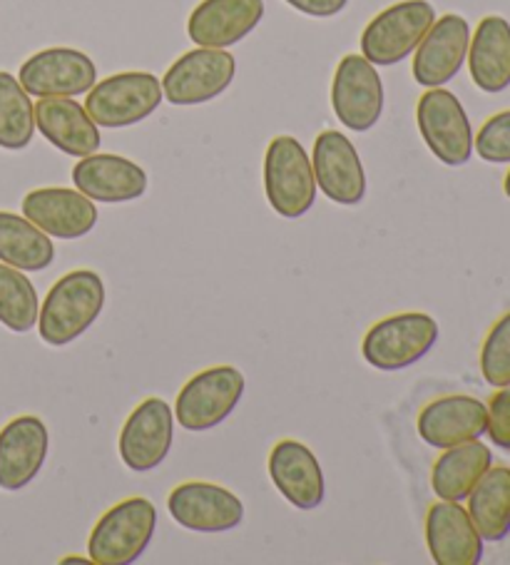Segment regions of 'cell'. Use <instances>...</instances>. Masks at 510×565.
I'll use <instances>...</instances> for the list:
<instances>
[{
  "instance_id": "6da1fadb",
  "label": "cell",
  "mask_w": 510,
  "mask_h": 565,
  "mask_svg": "<svg viewBox=\"0 0 510 565\" xmlns=\"http://www.w3.org/2000/svg\"><path fill=\"white\" fill-rule=\"evenodd\" d=\"M105 281L95 269H73L45 295L38 315V334L47 347H67L81 339L105 309Z\"/></svg>"
},
{
  "instance_id": "7a4b0ae2",
  "label": "cell",
  "mask_w": 510,
  "mask_h": 565,
  "mask_svg": "<svg viewBox=\"0 0 510 565\" xmlns=\"http://www.w3.org/2000/svg\"><path fill=\"white\" fill-rule=\"evenodd\" d=\"M157 509L150 499L132 495L107 509L87 539V558L95 565H132L150 548Z\"/></svg>"
},
{
  "instance_id": "3957f363",
  "label": "cell",
  "mask_w": 510,
  "mask_h": 565,
  "mask_svg": "<svg viewBox=\"0 0 510 565\" xmlns=\"http://www.w3.org/2000/svg\"><path fill=\"white\" fill-rule=\"evenodd\" d=\"M438 337V321L426 311H399L369 327L361 356L379 372H401L431 354Z\"/></svg>"
},
{
  "instance_id": "277c9868",
  "label": "cell",
  "mask_w": 510,
  "mask_h": 565,
  "mask_svg": "<svg viewBox=\"0 0 510 565\" xmlns=\"http://www.w3.org/2000/svg\"><path fill=\"white\" fill-rule=\"evenodd\" d=\"M317 178L304 145L291 135L274 138L264 154V194L284 220H299L317 202Z\"/></svg>"
},
{
  "instance_id": "5b68a950",
  "label": "cell",
  "mask_w": 510,
  "mask_h": 565,
  "mask_svg": "<svg viewBox=\"0 0 510 565\" xmlns=\"http://www.w3.org/2000/svg\"><path fill=\"white\" fill-rule=\"evenodd\" d=\"M247 379L237 366H210L180 388L174 418L190 434H204L227 422L240 406Z\"/></svg>"
},
{
  "instance_id": "8992f818",
  "label": "cell",
  "mask_w": 510,
  "mask_h": 565,
  "mask_svg": "<svg viewBox=\"0 0 510 565\" xmlns=\"http://www.w3.org/2000/svg\"><path fill=\"white\" fill-rule=\"evenodd\" d=\"M162 83L152 73L127 71L95 83L85 97V110L97 128H132L162 105Z\"/></svg>"
},
{
  "instance_id": "52a82bcc",
  "label": "cell",
  "mask_w": 510,
  "mask_h": 565,
  "mask_svg": "<svg viewBox=\"0 0 510 565\" xmlns=\"http://www.w3.org/2000/svg\"><path fill=\"white\" fill-rule=\"evenodd\" d=\"M434 21L436 11L428 0H401L389 6L361 33V55L376 67L406 61L408 55H414Z\"/></svg>"
},
{
  "instance_id": "ba28073f",
  "label": "cell",
  "mask_w": 510,
  "mask_h": 565,
  "mask_svg": "<svg viewBox=\"0 0 510 565\" xmlns=\"http://www.w3.org/2000/svg\"><path fill=\"white\" fill-rule=\"evenodd\" d=\"M418 132L426 148L448 168H464L474 158V125L458 97L446 87H428L416 105Z\"/></svg>"
},
{
  "instance_id": "9c48e42d",
  "label": "cell",
  "mask_w": 510,
  "mask_h": 565,
  "mask_svg": "<svg viewBox=\"0 0 510 565\" xmlns=\"http://www.w3.org/2000/svg\"><path fill=\"white\" fill-rule=\"evenodd\" d=\"M237 75V61L222 47H194L180 55L162 77L164 100L180 107L202 105L220 97Z\"/></svg>"
},
{
  "instance_id": "30bf717a",
  "label": "cell",
  "mask_w": 510,
  "mask_h": 565,
  "mask_svg": "<svg viewBox=\"0 0 510 565\" xmlns=\"http://www.w3.org/2000/svg\"><path fill=\"white\" fill-rule=\"evenodd\" d=\"M331 107L351 132H369L384 113V83L376 65L364 55L349 53L339 61L331 81Z\"/></svg>"
},
{
  "instance_id": "8fae6325",
  "label": "cell",
  "mask_w": 510,
  "mask_h": 565,
  "mask_svg": "<svg viewBox=\"0 0 510 565\" xmlns=\"http://www.w3.org/2000/svg\"><path fill=\"white\" fill-rule=\"evenodd\" d=\"M174 444V412L160 396H150L132 408L120 428V459L127 471L150 473L162 466Z\"/></svg>"
},
{
  "instance_id": "7c38bea8",
  "label": "cell",
  "mask_w": 510,
  "mask_h": 565,
  "mask_svg": "<svg viewBox=\"0 0 510 565\" xmlns=\"http://www.w3.org/2000/svg\"><path fill=\"white\" fill-rule=\"evenodd\" d=\"M172 521L192 533H227L244 521V503L237 493L210 481H184L167 495Z\"/></svg>"
},
{
  "instance_id": "4fadbf2b",
  "label": "cell",
  "mask_w": 510,
  "mask_h": 565,
  "mask_svg": "<svg viewBox=\"0 0 510 565\" xmlns=\"http://www.w3.org/2000/svg\"><path fill=\"white\" fill-rule=\"evenodd\" d=\"M311 168L314 178H317V188L327 200L341 204V207H357L359 202H364V162H361L359 150L344 132L323 130L314 140Z\"/></svg>"
},
{
  "instance_id": "5bb4252c",
  "label": "cell",
  "mask_w": 510,
  "mask_h": 565,
  "mask_svg": "<svg viewBox=\"0 0 510 565\" xmlns=\"http://www.w3.org/2000/svg\"><path fill=\"white\" fill-rule=\"evenodd\" d=\"M18 81L35 97H77L97 83V67L91 55L75 47H47L28 57Z\"/></svg>"
},
{
  "instance_id": "9a60e30c",
  "label": "cell",
  "mask_w": 510,
  "mask_h": 565,
  "mask_svg": "<svg viewBox=\"0 0 510 565\" xmlns=\"http://www.w3.org/2000/svg\"><path fill=\"white\" fill-rule=\"evenodd\" d=\"M470 43V25L464 15L446 13L434 21L414 51V81L421 87H444L460 73Z\"/></svg>"
},
{
  "instance_id": "2e32d148",
  "label": "cell",
  "mask_w": 510,
  "mask_h": 565,
  "mask_svg": "<svg viewBox=\"0 0 510 565\" xmlns=\"http://www.w3.org/2000/svg\"><path fill=\"white\" fill-rule=\"evenodd\" d=\"M488 406L470 394L438 396L421 408L416 431L431 448L460 446L486 436Z\"/></svg>"
},
{
  "instance_id": "e0dca14e",
  "label": "cell",
  "mask_w": 510,
  "mask_h": 565,
  "mask_svg": "<svg viewBox=\"0 0 510 565\" xmlns=\"http://www.w3.org/2000/svg\"><path fill=\"white\" fill-rule=\"evenodd\" d=\"M51 434L43 418L33 414L18 416L0 428V489L23 491L43 471Z\"/></svg>"
},
{
  "instance_id": "ac0fdd59",
  "label": "cell",
  "mask_w": 510,
  "mask_h": 565,
  "mask_svg": "<svg viewBox=\"0 0 510 565\" xmlns=\"http://www.w3.org/2000/svg\"><path fill=\"white\" fill-rule=\"evenodd\" d=\"M267 471L274 489L281 499L299 511H314L323 503L327 495V481L317 456L311 448L294 438H281L272 446Z\"/></svg>"
},
{
  "instance_id": "d6986e66",
  "label": "cell",
  "mask_w": 510,
  "mask_h": 565,
  "mask_svg": "<svg viewBox=\"0 0 510 565\" xmlns=\"http://www.w3.org/2000/svg\"><path fill=\"white\" fill-rule=\"evenodd\" d=\"M23 214L53 239H81L97 224V207L81 190L41 188L23 198Z\"/></svg>"
},
{
  "instance_id": "ffe728a7",
  "label": "cell",
  "mask_w": 510,
  "mask_h": 565,
  "mask_svg": "<svg viewBox=\"0 0 510 565\" xmlns=\"http://www.w3.org/2000/svg\"><path fill=\"white\" fill-rule=\"evenodd\" d=\"M484 539L464 503L436 501L426 511V545L438 565H478L484 561Z\"/></svg>"
},
{
  "instance_id": "44dd1931",
  "label": "cell",
  "mask_w": 510,
  "mask_h": 565,
  "mask_svg": "<svg viewBox=\"0 0 510 565\" xmlns=\"http://www.w3.org/2000/svg\"><path fill=\"white\" fill-rule=\"evenodd\" d=\"M75 190L103 204H123L140 200L147 192V172L123 154L93 152L73 168Z\"/></svg>"
},
{
  "instance_id": "7402d4cb",
  "label": "cell",
  "mask_w": 510,
  "mask_h": 565,
  "mask_svg": "<svg viewBox=\"0 0 510 565\" xmlns=\"http://www.w3.org/2000/svg\"><path fill=\"white\" fill-rule=\"evenodd\" d=\"M264 18V0H202L188 21V35L200 47L242 43Z\"/></svg>"
},
{
  "instance_id": "603a6c76",
  "label": "cell",
  "mask_w": 510,
  "mask_h": 565,
  "mask_svg": "<svg viewBox=\"0 0 510 565\" xmlns=\"http://www.w3.org/2000/svg\"><path fill=\"white\" fill-rule=\"evenodd\" d=\"M35 128L55 150L71 158H87L100 150V128L87 115L85 105L73 97H41L35 105Z\"/></svg>"
},
{
  "instance_id": "cb8c5ba5",
  "label": "cell",
  "mask_w": 510,
  "mask_h": 565,
  "mask_svg": "<svg viewBox=\"0 0 510 565\" xmlns=\"http://www.w3.org/2000/svg\"><path fill=\"white\" fill-rule=\"evenodd\" d=\"M470 81L488 95L510 87V23L503 15H486L470 33L468 43Z\"/></svg>"
},
{
  "instance_id": "d4e9b609",
  "label": "cell",
  "mask_w": 510,
  "mask_h": 565,
  "mask_svg": "<svg viewBox=\"0 0 510 565\" xmlns=\"http://www.w3.org/2000/svg\"><path fill=\"white\" fill-rule=\"evenodd\" d=\"M493 466V451L480 441L444 448L431 469V489L440 501L464 503L474 486Z\"/></svg>"
},
{
  "instance_id": "484cf974",
  "label": "cell",
  "mask_w": 510,
  "mask_h": 565,
  "mask_svg": "<svg viewBox=\"0 0 510 565\" xmlns=\"http://www.w3.org/2000/svg\"><path fill=\"white\" fill-rule=\"evenodd\" d=\"M466 511L476 523L480 539L488 543L506 541L510 535V469L490 466L466 499Z\"/></svg>"
},
{
  "instance_id": "4316f807",
  "label": "cell",
  "mask_w": 510,
  "mask_h": 565,
  "mask_svg": "<svg viewBox=\"0 0 510 565\" xmlns=\"http://www.w3.org/2000/svg\"><path fill=\"white\" fill-rule=\"evenodd\" d=\"M0 262L21 271H43L55 262L53 237L25 214L0 210Z\"/></svg>"
},
{
  "instance_id": "83f0119b",
  "label": "cell",
  "mask_w": 510,
  "mask_h": 565,
  "mask_svg": "<svg viewBox=\"0 0 510 565\" xmlns=\"http://www.w3.org/2000/svg\"><path fill=\"white\" fill-rule=\"evenodd\" d=\"M35 135V105L15 75L0 71V148L25 150Z\"/></svg>"
},
{
  "instance_id": "f1b7e54d",
  "label": "cell",
  "mask_w": 510,
  "mask_h": 565,
  "mask_svg": "<svg viewBox=\"0 0 510 565\" xmlns=\"http://www.w3.org/2000/svg\"><path fill=\"white\" fill-rule=\"evenodd\" d=\"M41 315V299L25 271L0 262V324L13 334L35 329Z\"/></svg>"
},
{
  "instance_id": "f546056e",
  "label": "cell",
  "mask_w": 510,
  "mask_h": 565,
  "mask_svg": "<svg viewBox=\"0 0 510 565\" xmlns=\"http://www.w3.org/2000/svg\"><path fill=\"white\" fill-rule=\"evenodd\" d=\"M478 366L488 386L500 388L510 384V311L496 319V324L488 329L484 344H480Z\"/></svg>"
},
{
  "instance_id": "4dcf8cb0",
  "label": "cell",
  "mask_w": 510,
  "mask_h": 565,
  "mask_svg": "<svg viewBox=\"0 0 510 565\" xmlns=\"http://www.w3.org/2000/svg\"><path fill=\"white\" fill-rule=\"evenodd\" d=\"M474 152L490 164H510V110H500L474 135Z\"/></svg>"
},
{
  "instance_id": "1f68e13d",
  "label": "cell",
  "mask_w": 510,
  "mask_h": 565,
  "mask_svg": "<svg viewBox=\"0 0 510 565\" xmlns=\"http://www.w3.org/2000/svg\"><path fill=\"white\" fill-rule=\"evenodd\" d=\"M486 406H488L486 436L490 438V444L510 454V384L496 388V394L490 396V402Z\"/></svg>"
},
{
  "instance_id": "d6a6232c",
  "label": "cell",
  "mask_w": 510,
  "mask_h": 565,
  "mask_svg": "<svg viewBox=\"0 0 510 565\" xmlns=\"http://www.w3.org/2000/svg\"><path fill=\"white\" fill-rule=\"evenodd\" d=\"M294 11L311 18H333L349 6V0H284Z\"/></svg>"
},
{
  "instance_id": "836d02e7",
  "label": "cell",
  "mask_w": 510,
  "mask_h": 565,
  "mask_svg": "<svg viewBox=\"0 0 510 565\" xmlns=\"http://www.w3.org/2000/svg\"><path fill=\"white\" fill-rule=\"evenodd\" d=\"M61 563L67 565V563H93V561L91 558H81V555H67V558H63Z\"/></svg>"
},
{
  "instance_id": "e575fe53",
  "label": "cell",
  "mask_w": 510,
  "mask_h": 565,
  "mask_svg": "<svg viewBox=\"0 0 510 565\" xmlns=\"http://www.w3.org/2000/svg\"><path fill=\"white\" fill-rule=\"evenodd\" d=\"M503 192H506V198L510 200V170L506 172V178H503Z\"/></svg>"
}]
</instances>
